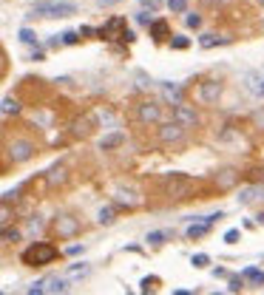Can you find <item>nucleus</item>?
<instances>
[{
  "instance_id": "f257e3e1",
  "label": "nucleus",
  "mask_w": 264,
  "mask_h": 295,
  "mask_svg": "<svg viewBox=\"0 0 264 295\" xmlns=\"http://www.w3.org/2000/svg\"><path fill=\"white\" fill-rule=\"evenodd\" d=\"M77 14V3L71 0H40L28 9V18H52V20H62Z\"/></svg>"
},
{
  "instance_id": "f03ea898",
  "label": "nucleus",
  "mask_w": 264,
  "mask_h": 295,
  "mask_svg": "<svg viewBox=\"0 0 264 295\" xmlns=\"http://www.w3.org/2000/svg\"><path fill=\"white\" fill-rule=\"evenodd\" d=\"M54 258H57V247L48 242H34L23 252V264H28V267H43V264H52Z\"/></svg>"
},
{
  "instance_id": "7ed1b4c3",
  "label": "nucleus",
  "mask_w": 264,
  "mask_h": 295,
  "mask_svg": "<svg viewBox=\"0 0 264 295\" xmlns=\"http://www.w3.org/2000/svg\"><path fill=\"white\" fill-rule=\"evenodd\" d=\"M6 154H9V159L14 165H23V162H28V159L37 154V145L28 136H14L9 145H6Z\"/></svg>"
},
{
  "instance_id": "20e7f679",
  "label": "nucleus",
  "mask_w": 264,
  "mask_h": 295,
  "mask_svg": "<svg viewBox=\"0 0 264 295\" xmlns=\"http://www.w3.org/2000/svg\"><path fill=\"white\" fill-rule=\"evenodd\" d=\"M190 190H194V182H190L188 176H182V174L168 176L165 193H168V199H170V202H185V199H190Z\"/></svg>"
},
{
  "instance_id": "39448f33",
  "label": "nucleus",
  "mask_w": 264,
  "mask_h": 295,
  "mask_svg": "<svg viewBox=\"0 0 264 295\" xmlns=\"http://www.w3.org/2000/svg\"><path fill=\"white\" fill-rule=\"evenodd\" d=\"M156 136L162 145H182L188 136V128L185 125H179V122H159V130H156Z\"/></svg>"
},
{
  "instance_id": "423d86ee",
  "label": "nucleus",
  "mask_w": 264,
  "mask_h": 295,
  "mask_svg": "<svg viewBox=\"0 0 264 295\" xmlns=\"http://www.w3.org/2000/svg\"><path fill=\"white\" fill-rule=\"evenodd\" d=\"M222 94H224L222 80H202V82H199V91H196V96H199L202 105H216L222 100Z\"/></svg>"
},
{
  "instance_id": "0eeeda50",
  "label": "nucleus",
  "mask_w": 264,
  "mask_h": 295,
  "mask_svg": "<svg viewBox=\"0 0 264 295\" xmlns=\"http://www.w3.org/2000/svg\"><path fill=\"white\" fill-rule=\"evenodd\" d=\"M136 122H140V125H159V122H162V105L154 102V100L140 102L136 105Z\"/></svg>"
},
{
  "instance_id": "6e6552de",
  "label": "nucleus",
  "mask_w": 264,
  "mask_h": 295,
  "mask_svg": "<svg viewBox=\"0 0 264 295\" xmlns=\"http://www.w3.org/2000/svg\"><path fill=\"white\" fill-rule=\"evenodd\" d=\"M54 233L60 236V238H74L80 233V222L68 213H62V216L54 218Z\"/></svg>"
},
{
  "instance_id": "1a4fd4ad",
  "label": "nucleus",
  "mask_w": 264,
  "mask_h": 295,
  "mask_svg": "<svg viewBox=\"0 0 264 295\" xmlns=\"http://www.w3.org/2000/svg\"><path fill=\"white\" fill-rule=\"evenodd\" d=\"M174 120L179 122V125H185V128H194V125H199V111H196L194 105H188V102H179L174 108Z\"/></svg>"
},
{
  "instance_id": "9d476101",
  "label": "nucleus",
  "mask_w": 264,
  "mask_h": 295,
  "mask_svg": "<svg viewBox=\"0 0 264 295\" xmlns=\"http://www.w3.org/2000/svg\"><path fill=\"white\" fill-rule=\"evenodd\" d=\"M238 179H242V174H238L236 168H224V170L216 174V188L219 190H233L238 184Z\"/></svg>"
},
{
  "instance_id": "9b49d317",
  "label": "nucleus",
  "mask_w": 264,
  "mask_h": 295,
  "mask_svg": "<svg viewBox=\"0 0 264 295\" xmlns=\"http://www.w3.org/2000/svg\"><path fill=\"white\" fill-rule=\"evenodd\" d=\"M242 82H244V88L250 91V94L264 96V77L258 74V71H247L244 77H242Z\"/></svg>"
},
{
  "instance_id": "f8f14e48",
  "label": "nucleus",
  "mask_w": 264,
  "mask_h": 295,
  "mask_svg": "<svg viewBox=\"0 0 264 295\" xmlns=\"http://www.w3.org/2000/svg\"><path fill=\"white\" fill-rule=\"evenodd\" d=\"M159 86H162V94H165L168 102H174V105L185 102V94H182V88L176 86V82H168V80H162Z\"/></svg>"
},
{
  "instance_id": "ddd939ff",
  "label": "nucleus",
  "mask_w": 264,
  "mask_h": 295,
  "mask_svg": "<svg viewBox=\"0 0 264 295\" xmlns=\"http://www.w3.org/2000/svg\"><path fill=\"white\" fill-rule=\"evenodd\" d=\"M116 202L125 204V208H140V204H142L140 193L134 190V188H120V190H116Z\"/></svg>"
},
{
  "instance_id": "4468645a",
  "label": "nucleus",
  "mask_w": 264,
  "mask_h": 295,
  "mask_svg": "<svg viewBox=\"0 0 264 295\" xmlns=\"http://www.w3.org/2000/svg\"><path fill=\"white\" fill-rule=\"evenodd\" d=\"M262 193H264V188H258V184H247V188H242V190H238L236 202H238V204H253Z\"/></svg>"
},
{
  "instance_id": "2eb2a0df",
  "label": "nucleus",
  "mask_w": 264,
  "mask_h": 295,
  "mask_svg": "<svg viewBox=\"0 0 264 295\" xmlns=\"http://www.w3.org/2000/svg\"><path fill=\"white\" fill-rule=\"evenodd\" d=\"M46 179H48V184L52 188H60V184L68 182V170H66V165H54L48 174H46Z\"/></svg>"
},
{
  "instance_id": "dca6fc26",
  "label": "nucleus",
  "mask_w": 264,
  "mask_h": 295,
  "mask_svg": "<svg viewBox=\"0 0 264 295\" xmlns=\"http://www.w3.org/2000/svg\"><path fill=\"white\" fill-rule=\"evenodd\" d=\"M68 278H48L46 281V292H54V295H60V292H68Z\"/></svg>"
},
{
  "instance_id": "f3484780",
  "label": "nucleus",
  "mask_w": 264,
  "mask_h": 295,
  "mask_svg": "<svg viewBox=\"0 0 264 295\" xmlns=\"http://www.w3.org/2000/svg\"><path fill=\"white\" fill-rule=\"evenodd\" d=\"M122 142H125V134L116 130V134H108V136L100 139V148H102V150H111V148H120Z\"/></svg>"
},
{
  "instance_id": "a211bd4d",
  "label": "nucleus",
  "mask_w": 264,
  "mask_h": 295,
  "mask_svg": "<svg viewBox=\"0 0 264 295\" xmlns=\"http://www.w3.org/2000/svg\"><path fill=\"white\" fill-rule=\"evenodd\" d=\"M148 32H150L154 40H165V37H168V23H165V20H150Z\"/></svg>"
},
{
  "instance_id": "6ab92c4d",
  "label": "nucleus",
  "mask_w": 264,
  "mask_h": 295,
  "mask_svg": "<svg viewBox=\"0 0 264 295\" xmlns=\"http://www.w3.org/2000/svg\"><path fill=\"white\" fill-rule=\"evenodd\" d=\"M168 238H170V230H154V233L145 236V242H148L150 247H162Z\"/></svg>"
},
{
  "instance_id": "aec40b11",
  "label": "nucleus",
  "mask_w": 264,
  "mask_h": 295,
  "mask_svg": "<svg viewBox=\"0 0 264 295\" xmlns=\"http://www.w3.org/2000/svg\"><path fill=\"white\" fill-rule=\"evenodd\" d=\"M88 272H91V264L77 261V264H68V272H66V276H68V278H86Z\"/></svg>"
},
{
  "instance_id": "412c9836",
  "label": "nucleus",
  "mask_w": 264,
  "mask_h": 295,
  "mask_svg": "<svg viewBox=\"0 0 264 295\" xmlns=\"http://www.w3.org/2000/svg\"><path fill=\"white\" fill-rule=\"evenodd\" d=\"M250 128L258 130V134H264V105H262V108H256V111L250 114Z\"/></svg>"
},
{
  "instance_id": "4be33fe9",
  "label": "nucleus",
  "mask_w": 264,
  "mask_h": 295,
  "mask_svg": "<svg viewBox=\"0 0 264 295\" xmlns=\"http://www.w3.org/2000/svg\"><path fill=\"white\" fill-rule=\"evenodd\" d=\"M114 218H116V210L111 208V204H108V208H100V213H97V222L100 224H114Z\"/></svg>"
},
{
  "instance_id": "5701e85b",
  "label": "nucleus",
  "mask_w": 264,
  "mask_h": 295,
  "mask_svg": "<svg viewBox=\"0 0 264 295\" xmlns=\"http://www.w3.org/2000/svg\"><path fill=\"white\" fill-rule=\"evenodd\" d=\"M208 230H210L208 222H202V224H190L188 227V238H202V236H208Z\"/></svg>"
},
{
  "instance_id": "b1692460",
  "label": "nucleus",
  "mask_w": 264,
  "mask_h": 295,
  "mask_svg": "<svg viewBox=\"0 0 264 295\" xmlns=\"http://www.w3.org/2000/svg\"><path fill=\"white\" fill-rule=\"evenodd\" d=\"M219 43H230V40H228V37H216V34H204L202 40H199L202 48H213V46H219Z\"/></svg>"
},
{
  "instance_id": "393cba45",
  "label": "nucleus",
  "mask_w": 264,
  "mask_h": 295,
  "mask_svg": "<svg viewBox=\"0 0 264 295\" xmlns=\"http://www.w3.org/2000/svg\"><path fill=\"white\" fill-rule=\"evenodd\" d=\"M12 218H14V210H12L9 204H6V199H3L0 202V227H6Z\"/></svg>"
},
{
  "instance_id": "a878e982",
  "label": "nucleus",
  "mask_w": 264,
  "mask_h": 295,
  "mask_svg": "<svg viewBox=\"0 0 264 295\" xmlns=\"http://www.w3.org/2000/svg\"><path fill=\"white\" fill-rule=\"evenodd\" d=\"M0 111H3V114H20V102L9 96V100H3V102H0Z\"/></svg>"
},
{
  "instance_id": "bb28decb",
  "label": "nucleus",
  "mask_w": 264,
  "mask_h": 295,
  "mask_svg": "<svg viewBox=\"0 0 264 295\" xmlns=\"http://www.w3.org/2000/svg\"><path fill=\"white\" fill-rule=\"evenodd\" d=\"M244 278H247V281H253V284H264V272H262V270H256V267H247L244 270Z\"/></svg>"
},
{
  "instance_id": "cd10ccee",
  "label": "nucleus",
  "mask_w": 264,
  "mask_h": 295,
  "mask_svg": "<svg viewBox=\"0 0 264 295\" xmlns=\"http://www.w3.org/2000/svg\"><path fill=\"white\" fill-rule=\"evenodd\" d=\"M190 264H194L196 270H204L208 264H210V256H208V252H196L194 258H190Z\"/></svg>"
},
{
  "instance_id": "c85d7f7f",
  "label": "nucleus",
  "mask_w": 264,
  "mask_h": 295,
  "mask_svg": "<svg viewBox=\"0 0 264 295\" xmlns=\"http://www.w3.org/2000/svg\"><path fill=\"white\" fill-rule=\"evenodd\" d=\"M168 9L174 14H185L188 12V0H168Z\"/></svg>"
},
{
  "instance_id": "c756f323",
  "label": "nucleus",
  "mask_w": 264,
  "mask_h": 295,
  "mask_svg": "<svg viewBox=\"0 0 264 295\" xmlns=\"http://www.w3.org/2000/svg\"><path fill=\"white\" fill-rule=\"evenodd\" d=\"M20 43H26V46H37V34L32 32V28H20Z\"/></svg>"
},
{
  "instance_id": "7c9ffc66",
  "label": "nucleus",
  "mask_w": 264,
  "mask_h": 295,
  "mask_svg": "<svg viewBox=\"0 0 264 295\" xmlns=\"http://www.w3.org/2000/svg\"><path fill=\"white\" fill-rule=\"evenodd\" d=\"M188 18H185V23H188V28H202V14H196V12H185Z\"/></svg>"
},
{
  "instance_id": "2f4dec72",
  "label": "nucleus",
  "mask_w": 264,
  "mask_h": 295,
  "mask_svg": "<svg viewBox=\"0 0 264 295\" xmlns=\"http://www.w3.org/2000/svg\"><path fill=\"white\" fill-rule=\"evenodd\" d=\"M62 40H60V43L62 46H74V43H80V32H62Z\"/></svg>"
},
{
  "instance_id": "473e14b6",
  "label": "nucleus",
  "mask_w": 264,
  "mask_h": 295,
  "mask_svg": "<svg viewBox=\"0 0 264 295\" xmlns=\"http://www.w3.org/2000/svg\"><path fill=\"white\" fill-rule=\"evenodd\" d=\"M228 290L230 292H242V290H244V278H230V284H228Z\"/></svg>"
},
{
  "instance_id": "72a5a7b5",
  "label": "nucleus",
  "mask_w": 264,
  "mask_h": 295,
  "mask_svg": "<svg viewBox=\"0 0 264 295\" xmlns=\"http://www.w3.org/2000/svg\"><path fill=\"white\" fill-rule=\"evenodd\" d=\"M188 46H190L188 37H170V48H179V52H182V48H188Z\"/></svg>"
},
{
  "instance_id": "f704fd0d",
  "label": "nucleus",
  "mask_w": 264,
  "mask_h": 295,
  "mask_svg": "<svg viewBox=\"0 0 264 295\" xmlns=\"http://www.w3.org/2000/svg\"><path fill=\"white\" fill-rule=\"evenodd\" d=\"M28 295H40V292H46V281H34V284L26 290Z\"/></svg>"
},
{
  "instance_id": "c9c22d12",
  "label": "nucleus",
  "mask_w": 264,
  "mask_h": 295,
  "mask_svg": "<svg viewBox=\"0 0 264 295\" xmlns=\"http://www.w3.org/2000/svg\"><path fill=\"white\" fill-rule=\"evenodd\" d=\"M150 20H154V18H150V14H148L145 9L136 12V23H140V26H150Z\"/></svg>"
},
{
  "instance_id": "e433bc0d",
  "label": "nucleus",
  "mask_w": 264,
  "mask_h": 295,
  "mask_svg": "<svg viewBox=\"0 0 264 295\" xmlns=\"http://www.w3.org/2000/svg\"><path fill=\"white\" fill-rule=\"evenodd\" d=\"M3 238H9V242H18V238H20V230L9 227V230H3Z\"/></svg>"
},
{
  "instance_id": "4c0bfd02",
  "label": "nucleus",
  "mask_w": 264,
  "mask_h": 295,
  "mask_svg": "<svg viewBox=\"0 0 264 295\" xmlns=\"http://www.w3.org/2000/svg\"><path fill=\"white\" fill-rule=\"evenodd\" d=\"M238 236H242L238 230H228V233H224V242H228V244H236V242H238Z\"/></svg>"
},
{
  "instance_id": "58836bf2",
  "label": "nucleus",
  "mask_w": 264,
  "mask_h": 295,
  "mask_svg": "<svg viewBox=\"0 0 264 295\" xmlns=\"http://www.w3.org/2000/svg\"><path fill=\"white\" fill-rule=\"evenodd\" d=\"M140 3L145 6V9H148V6L150 9H159V6H162V0H140Z\"/></svg>"
},
{
  "instance_id": "ea45409f",
  "label": "nucleus",
  "mask_w": 264,
  "mask_h": 295,
  "mask_svg": "<svg viewBox=\"0 0 264 295\" xmlns=\"http://www.w3.org/2000/svg\"><path fill=\"white\" fill-rule=\"evenodd\" d=\"M116 3H122V0H97L100 9H108V6H116Z\"/></svg>"
},
{
  "instance_id": "a19ab883",
  "label": "nucleus",
  "mask_w": 264,
  "mask_h": 295,
  "mask_svg": "<svg viewBox=\"0 0 264 295\" xmlns=\"http://www.w3.org/2000/svg\"><path fill=\"white\" fill-rule=\"evenodd\" d=\"M66 252H68V256H80V252H82V247H80V244H74V247H68Z\"/></svg>"
},
{
  "instance_id": "79ce46f5",
  "label": "nucleus",
  "mask_w": 264,
  "mask_h": 295,
  "mask_svg": "<svg viewBox=\"0 0 264 295\" xmlns=\"http://www.w3.org/2000/svg\"><path fill=\"white\" fill-rule=\"evenodd\" d=\"M150 284H154V278H145V281H142V292H148Z\"/></svg>"
},
{
  "instance_id": "37998d69",
  "label": "nucleus",
  "mask_w": 264,
  "mask_h": 295,
  "mask_svg": "<svg viewBox=\"0 0 264 295\" xmlns=\"http://www.w3.org/2000/svg\"><path fill=\"white\" fill-rule=\"evenodd\" d=\"M256 222H258V224H264V213H258V216H256Z\"/></svg>"
},
{
  "instance_id": "c03bdc74",
  "label": "nucleus",
  "mask_w": 264,
  "mask_h": 295,
  "mask_svg": "<svg viewBox=\"0 0 264 295\" xmlns=\"http://www.w3.org/2000/svg\"><path fill=\"white\" fill-rule=\"evenodd\" d=\"M3 60H6V57H3V52H0V68H3Z\"/></svg>"
},
{
  "instance_id": "a18cd8bd",
  "label": "nucleus",
  "mask_w": 264,
  "mask_h": 295,
  "mask_svg": "<svg viewBox=\"0 0 264 295\" xmlns=\"http://www.w3.org/2000/svg\"><path fill=\"white\" fill-rule=\"evenodd\" d=\"M262 3H264V0H262Z\"/></svg>"
}]
</instances>
